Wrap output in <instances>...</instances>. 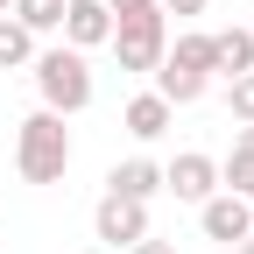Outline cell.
I'll use <instances>...</instances> for the list:
<instances>
[{
    "label": "cell",
    "instance_id": "6da1fadb",
    "mask_svg": "<svg viewBox=\"0 0 254 254\" xmlns=\"http://www.w3.org/2000/svg\"><path fill=\"white\" fill-rule=\"evenodd\" d=\"M14 170L28 184H57L64 170H71V127H64V113L36 106L21 120V134H14Z\"/></svg>",
    "mask_w": 254,
    "mask_h": 254
},
{
    "label": "cell",
    "instance_id": "7a4b0ae2",
    "mask_svg": "<svg viewBox=\"0 0 254 254\" xmlns=\"http://www.w3.org/2000/svg\"><path fill=\"white\" fill-rule=\"evenodd\" d=\"M155 92H163L170 106H198L212 92V36H177L155 64Z\"/></svg>",
    "mask_w": 254,
    "mask_h": 254
},
{
    "label": "cell",
    "instance_id": "3957f363",
    "mask_svg": "<svg viewBox=\"0 0 254 254\" xmlns=\"http://www.w3.org/2000/svg\"><path fill=\"white\" fill-rule=\"evenodd\" d=\"M36 92H43V106L50 113H85L92 106V71H85V50H36Z\"/></svg>",
    "mask_w": 254,
    "mask_h": 254
},
{
    "label": "cell",
    "instance_id": "277c9868",
    "mask_svg": "<svg viewBox=\"0 0 254 254\" xmlns=\"http://www.w3.org/2000/svg\"><path fill=\"white\" fill-rule=\"evenodd\" d=\"M113 57H120V71H155L170 50V14L163 7H141V14H120L113 21Z\"/></svg>",
    "mask_w": 254,
    "mask_h": 254
},
{
    "label": "cell",
    "instance_id": "5b68a950",
    "mask_svg": "<svg viewBox=\"0 0 254 254\" xmlns=\"http://www.w3.org/2000/svg\"><path fill=\"white\" fill-rule=\"evenodd\" d=\"M198 226H205V240H219V247H240V240H254V205L233 198V190H212V198L198 205Z\"/></svg>",
    "mask_w": 254,
    "mask_h": 254
},
{
    "label": "cell",
    "instance_id": "8992f818",
    "mask_svg": "<svg viewBox=\"0 0 254 254\" xmlns=\"http://www.w3.org/2000/svg\"><path fill=\"white\" fill-rule=\"evenodd\" d=\"M92 233H99L106 247H134V240H148V205H134V198H99V212H92Z\"/></svg>",
    "mask_w": 254,
    "mask_h": 254
},
{
    "label": "cell",
    "instance_id": "52a82bcc",
    "mask_svg": "<svg viewBox=\"0 0 254 254\" xmlns=\"http://www.w3.org/2000/svg\"><path fill=\"white\" fill-rule=\"evenodd\" d=\"M163 190H177L184 205H205L212 190H219V163H212V155H198V148H184L177 163L163 170Z\"/></svg>",
    "mask_w": 254,
    "mask_h": 254
},
{
    "label": "cell",
    "instance_id": "ba28073f",
    "mask_svg": "<svg viewBox=\"0 0 254 254\" xmlns=\"http://www.w3.org/2000/svg\"><path fill=\"white\" fill-rule=\"evenodd\" d=\"M106 36H113L106 0H64V43H71V50H99Z\"/></svg>",
    "mask_w": 254,
    "mask_h": 254
},
{
    "label": "cell",
    "instance_id": "9c48e42d",
    "mask_svg": "<svg viewBox=\"0 0 254 254\" xmlns=\"http://www.w3.org/2000/svg\"><path fill=\"white\" fill-rule=\"evenodd\" d=\"M106 190H113V198L148 205L155 190H163V163H148V155H127V163H113V170H106Z\"/></svg>",
    "mask_w": 254,
    "mask_h": 254
},
{
    "label": "cell",
    "instance_id": "30bf717a",
    "mask_svg": "<svg viewBox=\"0 0 254 254\" xmlns=\"http://www.w3.org/2000/svg\"><path fill=\"white\" fill-rule=\"evenodd\" d=\"M170 120H177V106L163 99V92H141V99H127V113H120V127H127L134 141H163Z\"/></svg>",
    "mask_w": 254,
    "mask_h": 254
},
{
    "label": "cell",
    "instance_id": "8fae6325",
    "mask_svg": "<svg viewBox=\"0 0 254 254\" xmlns=\"http://www.w3.org/2000/svg\"><path fill=\"white\" fill-rule=\"evenodd\" d=\"M219 190H233V198L254 205V127H240V134H233V155L219 163Z\"/></svg>",
    "mask_w": 254,
    "mask_h": 254
},
{
    "label": "cell",
    "instance_id": "7c38bea8",
    "mask_svg": "<svg viewBox=\"0 0 254 254\" xmlns=\"http://www.w3.org/2000/svg\"><path fill=\"white\" fill-rule=\"evenodd\" d=\"M212 71H226V78L254 71V36H247V28H219V36H212Z\"/></svg>",
    "mask_w": 254,
    "mask_h": 254
},
{
    "label": "cell",
    "instance_id": "4fadbf2b",
    "mask_svg": "<svg viewBox=\"0 0 254 254\" xmlns=\"http://www.w3.org/2000/svg\"><path fill=\"white\" fill-rule=\"evenodd\" d=\"M21 64H36V36L14 14H0V71H21Z\"/></svg>",
    "mask_w": 254,
    "mask_h": 254
},
{
    "label": "cell",
    "instance_id": "5bb4252c",
    "mask_svg": "<svg viewBox=\"0 0 254 254\" xmlns=\"http://www.w3.org/2000/svg\"><path fill=\"white\" fill-rule=\"evenodd\" d=\"M14 21L28 28V36H50V28H64V0H7Z\"/></svg>",
    "mask_w": 254,
    "mask_h": 254
},
{
    "label": "cell",
    "instance_id": "9a60e30c",
    "mask_svg": "<svg viewBox=\"0 0 254 254\" xmlns=\"http://www.w3.org/2000/svg\"><path fill=\"white\" fill-rule=\"evenodd\" d=\"M233 120H247V127H254V71H240V78H233Z\"/></svg>",
    "mask_w": 254,
    "mask_h": 254
},
{
    "label": "cell",
    "instance_id": "2e32d148",
    "mask_svg": "<svg viewBox=\"0 0 254 254\" xmlns=\"http://www.w3.org/2000/svg\"><path fill=\"white\" fill-rule=\"evenodd\" d=\"M163 14H205V0H155Z\"/></svg>",
    "mask_w": 254,
    "mask_h": 254
},
{
    "label": "cell",
    "instance_id": "e0dca14e",
    "mask_svg": "<svg viewBox=\"0 0 254 254\" xmlns=\"http://www.w3.org/2000/svg\"><path fill=\"white\" fill-rule=\"evenodd\" d=\"M141 7H155V0H106V14L120 21V14H141Z\"/></svg>",
    "mask_w": 254,
    "mask_h": 254
},
{
    "label": "cell",
    "instance_id": "ac0fdd59",
    "mask_svg": "<svg viewBox=\"0 0 254 254\" xmlns=\"http://www.w3.org/2000/svg\"><path fill=\"white\" fill-rule=\"evenodd\" d=\"M127 254H177V240H134Z\"/></svg>",
    "mask_w": 254,
    "mask_h": 254
},
{
    "label": "cell",
    "instance_id": "d6986e66",
    "mask_svg": "<svg viewBox=\"0 0 254 254\" xmlns=\"http://www.w3.org/2000/svg\"><path fill=\"white\" fill-rule=\"evenodd\" d=\"M233 254H254V240H240V247H233Z\"/></svg>",
    "mask_w": 254,
    "mask_h": 254
},
{
    "label": "cell",
    "instance_id": "ffe728a7",
    "mask_svg": "<svg viewBox=\"0 0 254 254\" xmlns=\"http://www.w3.org/2000/svg\"><path fill=\"white\" fill-rule=\"evenodd\" d=\"M0 14H7V0H0Z\"/></svg>",
    "mask_w": 254,
    "mask_h": 254
},
{
    "label": "cell",
    "instance_id": "44dd1931",
    "mask_svg": "<svg viewBox=\"0 0 254 254\" xmlns=\"http://www.w3.org/2000/svg\"><path fill=\"white\" fill-rule=\"evenodd\" d=\"M247 36H254V28H247Z\"/></svg>",
    "mask_w": 254,
    "mask_h": 254
}]
</instances>
